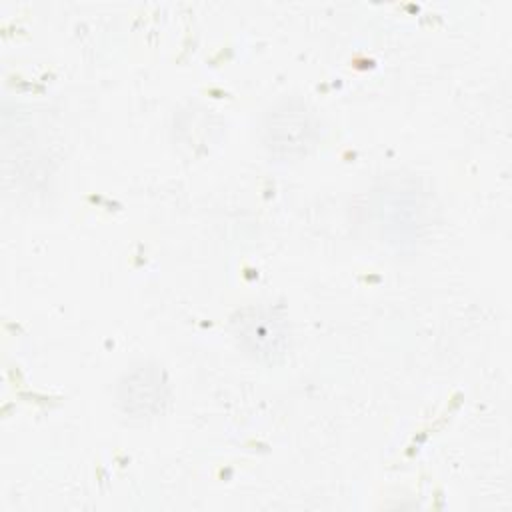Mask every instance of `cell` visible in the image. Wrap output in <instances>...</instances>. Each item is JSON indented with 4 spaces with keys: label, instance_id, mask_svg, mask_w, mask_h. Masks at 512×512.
<instances>
[{
    "label": "cell",
    "instance_id": "cell-1",
    "mask_svg": "<svg viewBox=\"0 0 512 512\" xmlns=\"http://www.w3.org/2000/svg\"><path fill=\"white\" fill-rule=\"evenodd\" d=\"M238 344L262 362H276L288 346L286 320L268 306H250L232 322Z\"/></svg>",
    "mask_w": 512,
    "mask_h": 512
},
{
    "label": "cell",
    "instance_id": "cell-2",
    "mask_svg": "<svg viewBox=\"0 0 512 512\" xmlns=\"http://www.w3.org/2000/svg\"><path fill=\"white\" fill-rule=\"evenodd\" d=\"M316 120L300 102H284L268 112L264 134L268 148L284 154L304 152L316 138Z\"/></svg>",
    "mask_w": 512,
    "mask_h": 512
},
{
    "label": "cell",
    "instance_id": "cell-3",
    "mask_svg": "<svg viewBox=\"0 0 512 512\" xmlns=\"http://www.w3.org/2000/svg\"><path fill=\"white\" fill-rule=\"evenodd\" d=\"M168 396L164 372L156 366H140L124 376L118 386V400L126 414L152 416L162 410Z\"/></svg>",
    "mask_w": 512,
    "mask_h": 512
}]
</instances>
